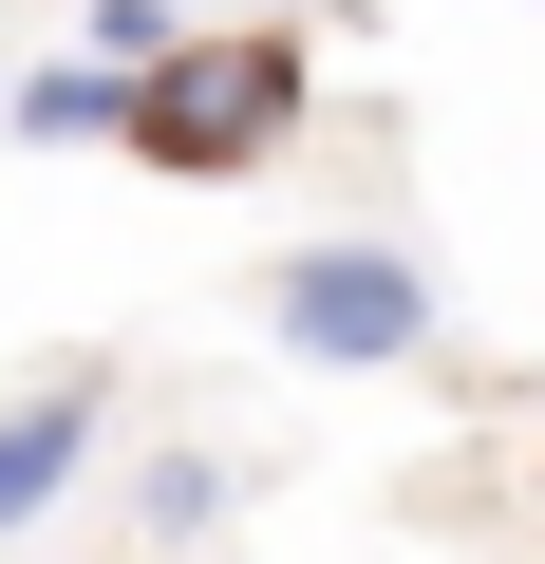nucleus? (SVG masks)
<instances>
[{
	"mask_svg": "<svg viewBox=\"0 0 545 564\" xmlns=\"http://www.w3.org/2000/svg\"><path fill=\"white\" fill-rule=\"evenodd\" d=\"M113 95H132V57H39V76H0V132L20 151H113Z\"/></svg>",
	"mask_w": 545,
	"mask_h": 564,
	"instance_id": "4",
	"label": "nucleus"
},
{
	"mask_svg": "<svg viewBox=\"0 0 545 564\" xmlns=\"http://www.w3.org/2000/svg\"><path fill=\"white\" fill-rule=\"evenodd\" d=\"M95 433H113V377H39V395H0V564H20V527L76 508Z\"/></svg>",
	"mask_w": 545,
	"mask_h": 564,
	"instance_id": "3",
	"label": "nucleus"
},
{
	"mask_svg": "<svg viewBox=\"0 0 545 564\" xmlns=\"http://www.w3.org/2000/svg\"><path fill=\"white\" fill-rule=\"evenodd\" d=\"M188 20H170V0H76V57H170Z\"/></svg>",
	"mask_w": 545,
	"mask_h": 564,
	"instance_id": "6",
	"label": "nucleus"
},
{
	"mask_svg": "<svg viewBox=\"0 0 545 564\" xmlns=\"http://www.w3.org/2000/svg\"><path fill=\"white\" fill-rule=\"evenodd\" d=\"M320 113V39L302 20H188L170 57H132L113 95V151L170 170V188H244V170H283Z\"/></svg>",
	"mask_w": 545,
	"mask_h": 564,
	"instance_id": "1",
	"label": "nucleus"
},
{
	"mask_svg": "<svg viewBox=\"0 0 545 564\" xmlns=\"http://www.w3.org/2000/svg\"><path fill=\"white\" fill-rule=\"evenodd\" d=\"M132 527H151V545H207V527H226V452H151V470H132Z\"/></svg>",
	"mask_w": 545,
	"mask_h": 564,
	"instance_id": "5",
	"label": "nucleus"
},
{
	"mask_svg": "<svg viewBox=\"0 0 545 564\" xmlns=\"http://www.w3.org/2000/svg\"><path fill=\"white\" fill-rule=\"evenodd\" d=\"M263 339H283L302 377H414L433 358V263L395 226H320L263 263Z\"/></svg>",
	"mask_w": 545,
	"mask_h": 564,
	"instance_id": "2",
	"label": "nucleus"
}]
</instances>
